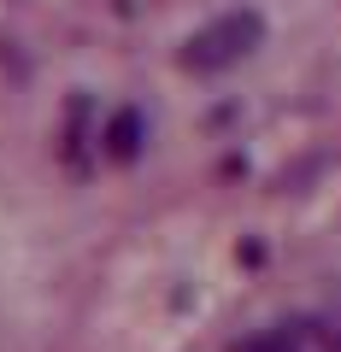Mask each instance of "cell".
Wrapping results in <instances>:
<instances>
[{"instance_id":"cell-1","label":"cell","mask_w":341,"mask_h":352,"mask_svg":"<svg viewBox=\"0 0 341 352\" xmlns=\"http://www.w3.org/2000/svg\"><path fill=\"white\" fill-rule=\"evenodd\" d=\"M265 41V18L253 6H236V12H218L212 24H200L189 41H183V71L194 76H218L229 65H241L253 47Z\"/></svg>"},{"instance_id":"cell-2","label":"cell","mask_w":341,"mask_h":352,"mask_svg":"<svg viewBox=\"0 0 341 352\" xmlns=\"http://www.w3.org/2000/svg\"><path fill=\"white\" fill-rule=\"evenodd\" d=\"M101 147H106V159H112V164L141 159V147H147V118H141L136 106H118L112 124H106V135H101Z\"/></svg>"},{"instance_id":"cell-3","label":"cell","mask_w":341,"mask_h":352,"mask_svg":"<svg viewBox=\"0 0 341 352\" xmlns=\"http://www.w3.org/2000/svg\"><path fill=\"white\" fill-rule=\"evenodd\" d=\"M229 352H306V323H271L259 335L236 340Z\"/></svg>"},{"instance_id":"cell-4","label":"cell","mask_w":341,"mask_h":352,"mask_svg":"<svg viewBox=\"0 0 341 352\" xmlns=\"http://www.w3.org/2000/svg\"><path fill=\"white\" fill-rule=\"evenodd\" d=\"M329 352H341V311L329 317Z\"/></svg>"}]
</instances>
